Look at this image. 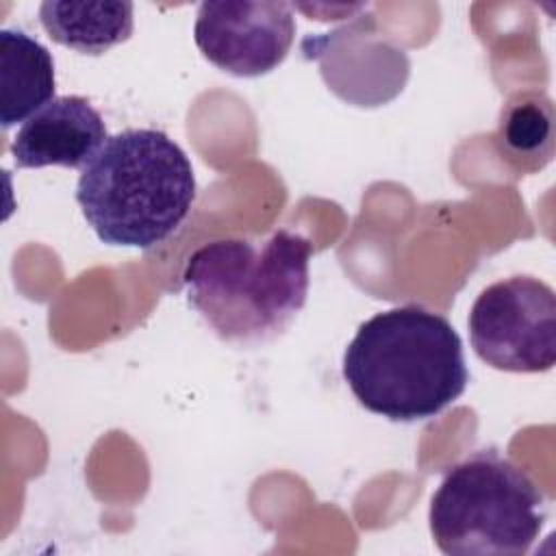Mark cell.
Masks as SVG:
<instances>
[{
  "label": "cell",
  "mask_w": 556,
  "mask_h": 556,
  "mask_svg": "<svg viewBox=\"0 0 556 556\" xmlns=\"http://www.w3.org/2000/svg\"><path fill=\"white\" fill-rule=\"evenodd\" d=\"M343 378L369 413L421 421L465 393L469 369L454 326L434 311L406 304L358 326L343 354Z\"/></svg>",
  "instance_id": "obj_1"
},
{
  "label": "cell",
  "mask_w": 556,
  "mask_h": 556,
  "mask_svg": "<svg viewBox=\"0 0 556 556\" xmlns=\"http://www.w3.org/2000/svg\"><path fill=\"white\" fill-rule=\"evenodd\" d=\"M311 254V241L287 228L265 241H211L185 263L187 300L222 341L267 343L306 304Z\"/></svg>",
  "instance_id": "obj_2"
},
{
  "label": "cell",
  "mask_w": 556,
  "mask_h": 556,
  "mask_svg": "<svg viewBox=\"0 0 556 556\" xmlns=\"http://www.w3.org/2000/svg\"><path fill=\"white\" fill-rule=\"evenodd\" d=\"M193 200L189 156L156 128H128L106 137L76 185V202L98 239L139 250L174 235Z\"/></svg>",
  "instance_id": "obj_3"
},
{
  "label": "cell",
  "mask_w": 556,
  "mask_h": 556,
  "mask_svg": "<svg viewBox=\"0 0 556 556\" xmlns=\"http://www.w3.org/2000/svg\"><path fill=\"white\" fill-rule=\"evenodd\" d=\"M430 532L450 556H523L545 521L532 478L497 450H478L447 469L430 500Z\"/></svg>",
  "instance_id": "obj_4"
},
{
  "label": "cell",
  "mask_w": 556,
  "mask_h": 556,
  "mask_svg": "<svg viewBox=\"0 0 556 556\" xmlns=\"http://www.w3.org/2000/svg\"><path fill=\"white\" fill-rule=\"evenodd\" d=\"M467 324L473 352L493 369L536 374L556 363V295L534 276H510L482 289Z\"/></svg>",
  "instance_id": "obj_5"
},
{
  "label": "cell",
  "mask_w": 556,
  "mask_h": 556,
  "mask_svg": "<svg viewBox=\"0 0 556 556\" xmlns=\"http://www.w3.org/2000/svg\"><path fill=\"white\" fill-rule=\"evenodd\" d=\"M295 37L287 2L219 0L198 7L193 39L222 72L252 78L276 70Z\"/></svg>",
  "instance_id": "obj_6"
},
{
  "label": "cell",
  "mask_w": 556,
  "mask_h": 556,
  "mask_svg": "<svg viewBox=\"0 0 556 556\" xmlns=\"http://www.w3.org/2000/svg\"><path fill=\"white\" fill-rule=\"evenodd\" d=\"M304 52L321 67L326 85L358 106H378L395 98L408 78V56L395 48L371 15L304 41Z\"/></svg>",
  "instance_id": "obj_7"
},
{
  "label": "cell",
  "mask_w": 556,
  "mask_h": 556,
  "mask_svg": "<svg viewBox=\"0 0 556 556\" xmlns=\"http://www.w3.org/2000/svg\"><path fill=\"white\" fill-rule=\"evenodd\" d=\"M104 141L106 126L91 102L80 96H59L22 124L11 154L15 167L83 169Z\"/></svg>",
  "instance_id": "obj_8"
},
{
  "label": "cell",
  "mask_w": 556,
  "mask_h": 556,
  "mask_svg": "<svg viewBox=\"0 0 556 556\" xmlns=\"http://www.w3.org/2000/svg\"><path fill=\"white\" fill-rule=\"evenodd\" d=\"M52 54L24 30H0V122L11 128L54 100Z\"/></svg>",
  "instance_id": "obj_9"
},
{
  "label": "cell",
  "mask_w": 556,
  "mask_h": 556,
  "mask_svg": "<svg viewBox=\"0 0 556 556\" xmlns=\"http://www.w3.org/2000/svg\"><path fill=\"white\" fill-rule=\"evenodd\" d=\"M39 22L52 41L83 54H104L132 35V2L46 0Z\"/></svg>",
  "instance_id": "obj_10"
},
{
  "label": "cell",
  "mask_w": 556,
  "mask_h": 556,
  "mask_svg": "<svg viewBox=\"0 0 556 556\" xmlns=\"http://www.w3.org/2000/svg\"><path fill=\"white\" fill-rule=\"evenodd\" d=\"M497 143L517 167H543L554 152V106L543 93H517L500 115Z\"/></svg>",
  "instance_id": "obj_11"
}]
</instances>
